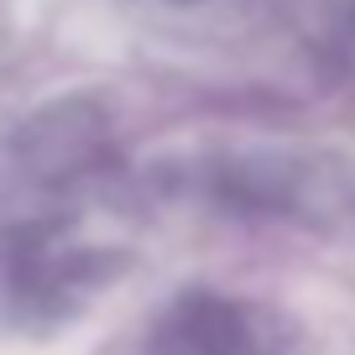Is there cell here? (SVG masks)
I'll return each instance as SVG.
<instances>
[{
	"label": "cell",
	"mask_w": 355,
	"mask_h": 355,
	"mask_svg": "<svg viewBox=\"0 0 355 355\" xmlns=\"http://www.w3.org/2000/svg\"><path fill=\"white\" fill-rule=\"evenodd\" d=\"M152 355H261L241 309L220 298H189L157 329Z\"/></svg>",
	"instance_id": "1"
}]
</instances>
